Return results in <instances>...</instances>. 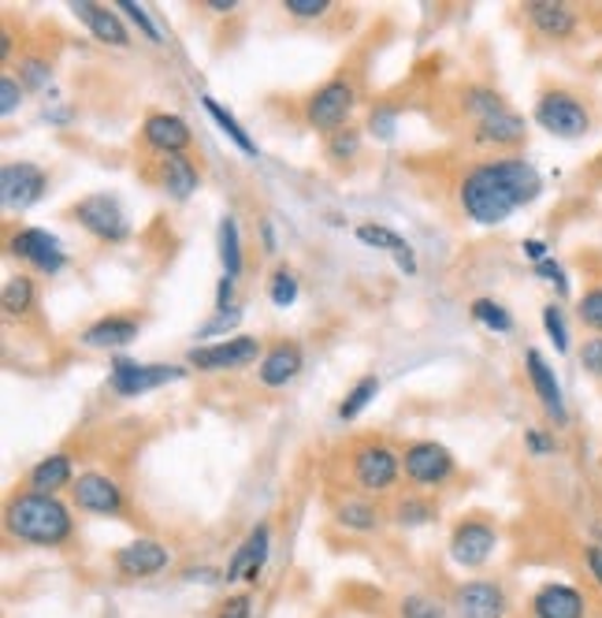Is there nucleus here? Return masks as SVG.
I'll list each match as a JSON object with an SVG mask.
<instances>
[{
	"mask_svg": "<svg viewBox=\"0 0 602 618\" xmlns=\"http://www.w3.org/2000/svg\"><path fill=\"white\" fill-rule=\"evenodd\" d=\"M71 500L79 511L97 514V518H116V514H124V492H119V484L112 481L108 473H97V470L74 477Z\"/></svg>",
	"mask_w": 602,
	"mask_h": 618,
	"instance_id": "obj_9",
	"label": "nucleus"
},
{
	"mask_svg": "<svg viewBox=\"0 0 602 618\" xmlns=\"http://www.w3.org/2000/svg\"><path fill=\"white\" fill-rule=\"evenodd\" d=\"M524 254H529L535 265H540V261H547V242H540V239H529L524 242Z\"/></svg>",
	"mask_w": 602,
	"mask_h": 618,
	"instance_id": "obj_52",
	"label": "nucleus"
},
{
	"mask_svg": "<svg viewBox=\"0 0 602 618\" xmlns=\"http://www.w3.org/2000/svg\"><path fill=\"white\" fill-rule=\"evenodd\" d=\"M473 317L484 328H491V332H513V317L510 309H506L502 302H495V298H476L473 302Z\"/></svg>",
	"mask_w": 602,
	"mask_h": 618,
	"instance_id": "obj_33",
	"label": "nucleus"
},
{
	"mask_svg": "<svg viewBox=\"0 0 602 618\" xmlns=\"http://www.w3.org/2000/svg\"><path fill=\"white\" fill-rule=\"evenodd\" d=\"M532 618H588V600L577 585L551 582L532 596Z\"/></svg>",
	"mask_w": 602,
	"mask_h": 618,
	"instance_id": "obj_19",
	"label": "nucleus"
},
{
	"mask_svg": "<svg viewBox=\"0 0 602 618\" xmlns=\"http://www.w3.org/2000/svg\"><path fill=\"white\" fill-rule=\"evenodd\" d=\"M4 526L12 537L26 540L34 548H60L71 540V511L63 507L56 495L45 492H19L8 500L4 511Z\"/></svg>",
	"mask_w": 602,
	"mask_h": 618,
	"instance_id": "obj_1",
	"label": "nucleus"
},
{
	"mask_svg": "<svg viewBox=\"0 0 602 618\" xmlns=\"http://www.w3.org/2000/svg\"><path fill=\"white\" fill-rule=\"evenodd\" d=\"M375 391H380V380H375V377L357 380L354 388L346 391V399L338 402V417H343V421H354V417L361 414V410L375 399Z\"/></svg>",
	"mask_w": 602,
	"mask_h": 618,
	"instance_id": "obj_32",
	"label": "nucleus"
},
{
	"mask_svg": "<svg viewBox=\"0 0 602 618\" xmlns=\"http://www.w3.org/2000/svg\"><path fill=\"white\" fill-rule=\"evenodd\" d=\"M261 236H265V250H268V254H276L279 242H276V231H271V224H268V220L261 224Z\"/></svg>",
	"mask_w": 602,
	"mask_h": 618,
	"instance_id": "obj_53",
	"label": "nucleus"
},
{
	"mask_svg": "<svg viewBox=\"0 0 602 618\" xmlns=\"http://www.w3.org/2000/svg\"><path fill=\"white\" fill-rule=\"evenodd\" d=\"M71 217L90 231V236L105 239V242H124L130 236V220L112 194H90L71 209Z\"/></svg>",
	"mask_w": 602,
	"mask_h": 618,
	"instance_id": "obj_7",
	"label": "nucleus"
},
{
	"mask_svg": "<svg viewBox=\"0 0 602 618\" xmlns=\"http://www.w3.org/2000/svg\"><path fill=\"white\" fill-rule=\"evenodd\" d=\"M142 138L164 157H178L194 142L190 124H186L183 116H175V112H149L146 124H142Z\"/></svg>",
	"mask_w": 602,
	"mask_h": 618,
	"instance_id": "obj_16",
	"label": "nucleus"
},
{
	"mask_svg": "<svg viewBox=\"0 0 602 618\" xmlns=\"http://www.w3.org/2000/svg\"><path fill=\"white\" fill-rule=\"evenodd\" d=\"M216 242H220V261H223V276L239 279L242 276V239H239V220L223 217L220 231H216Z\"/></svg>",
	"mask_w": 602,
	"mask_h": 618,
	"instance_id": "obj_27",
	"label": "nucleus"
},
{
	"mask_svg": "<svg viewBox=\"0 0 602 618\" xmlns=\"http://www.w3.org/2000/svg\"><path fill=\"white\" fill-rule=\"evenodd\" d=\"M577 313H580V321H584L588 328L602 332V284L599 287H588V291L580 295Z\"/></svg>",
	"mask_w": 602,
	"mask_h": 618,
	"instance_id": "obj_40",
	"label": "nucleus"
},
{
	"mask_svg": "<svg viewBox=\"0 0 602 618\" xmlns=\"http://www.w3.org/2000/svg\"><path fill=\"white\" fill-rule=\"evenodd\" d=\"M394 119H398V112H394V108H375L369 116V130L375 138H391L394 135Z\"/></svg>",
	"mask_w": 602,
	"mask_h": 618,
	"instance_id": "obj_46",
	"label": "nucleus"
},
{
	"mask_svg": "<svg viewBox=\"0 0 602 618\" xmlns=\"http://www.w3.org/2000/svg\"><path fill=\"white\" fill-rule=\"evenodd\" d=\"M458 618H506L510 615V596L495 582H465L454 593Z\"/></svg>",
	"mask_w": 602,
	"mask_h": 618,
	"instance_id": "obj_14",
	"label": "nucleus"
},
{
	"mask_svg": "<svg viewBox=\"0 0 602 618\" xmlns=\"http://www.w3.org/2000/svg\"><path fill=\"white\" fill-rule=\"evenodd\" d=\"M63 484H74V466L71 458L63 451H56L49 458H42V462L31 470V492H45V495H56L63 489Z\"/></svg>",
	"mask_w": 602,
	"mask_h": 618,
	"instance_id": "obj_25",
	"label": "nucleus"
},
{
	"mask_svg": "<svg viewBox=\"0 0 602 618\" xmlns=\"http://www.w3.org/2000/svg\"><path fill=\"white\" fill-rule=\"evenodd\" d=\"M584 563H588V574L595 577V585L602 588V548L599 545H588L584 548Z\"/></svg>",
	"mask_w": 602,
	"mask_h": 618,
	"instance_id": "obj_50",
	"label": "nucleus"
},
{
	"mask_svg": "<svg viewBox=\"0 0 602 618\" xmlns=\"http://www.w3.org/2000/svg\"><path fill=\"white\" fill-rule=\"evenodd\" d=\"M250 611H253L250 596H231V600L220 607V615H216V618H250Z\"/></svg>",
	"mask_w": 602,
	"mask_h": 618,
	"instance_id": "obj_49",
	"label": "nucleus"
},
{
	"mask_svg": "<svg viewBox=\"0 0 602 618\" xmlns=\"http://www.w3.org/2000/svg\"><path fill=\"white\" fill-rule=\"evenodd\" d=\"M398 615L402 618H450L443 604L431 600V596H420V593L406 596V600H402V607H398Z\"/></svg>",
	"mask_w": 602,
	"mask_h": 618,
	"instance_id": "obj_37",
	"label": "nucleus"
},
{
	"mask_svg": "<svg viewBox=\"0 0 602 618\" xmlns=\"http://www.w3.org/2000/svg\"><path fill=\"white\" fill-rule=\"evenodd\" d=\"M268 551H271V529H268V522H261V526L250 529V537L242 540V548L234 551V559L228 563V570H223V582H239V577L257 582V574L268 563Z\"/></svg>",
	"mask_w": 602,
	"mask_h": 618,
	"instance_id": "obj_17",
	"label": "nucleus"
},
{
	"mask_svg": "<svg viewBox=\"0 0 602 618\" xmlns=\"http://www.w3.org/2000/svg\"><path fill=\"white\" fill-rule=\"evenodd\" d=\"M535 276L540 279H547V284H554L558 287V295H569V279H566V268L558 265V261H540V265H535Z\"/></svg>",
	"mask_w": 602,
	"mask_h": 618,
	"instance_id": "obj_45",
	"label": "nucleus"
},
{
	"mask_svg": "<svg viewBox=\"0 0 602 618\" xmlns=\"http://www.w3.org/2000/svg\"><path fill=\"white\" fill-rule=\"evenodd\" d=\"M458 198H461L465 217L476 220V224H487V228L510 220L513 209L521 205L517 202V194L510 191V183H506L502 164L498 161H484V164L468 168L465 180H461Z\"/></svg>",
	"mask_w": 602,
	"mask_h": 618,
	"instance_id": "obj_2",
	"label": "nucleus"
},
{
	"mask_svg": "<svg viewBox=\"0 0 602 618\" xmlns=\"http://www.w3.org/2000/svg\"><path fill=\"white\" fill-rule=\"evenodd\" d=\"M119 15H127L130 23L138 26V31H142L149 42H164V34H160V26L153 23V19H149V12L142 4H135V0H119Z\"/></svg>",
	"mask_w": 602,
	"mask_h": 618,
	"instance_id": "obj_38",
	"label": "nucleus"
},
{
	"mask_svg": "<svg viewBox=\"0 0 602 618\" xmlns=\"http://www.w3.org/2000/svg\"><path fill=\"white\" fill-rule=\"evenodd\" d=\"M49 64L45 60H26L23 64V87H45L49 82Z\"/></svg>",
	"mask_w": 602,
	"mask_h": 618,
	"instance_id": "obj_47",
	"label": "nucleus"
},
{
	"mask_svg": "<svg viewBox=\"0 0 602 618\" xmlns=\"http://www.w3.org/2000/svg\"><path fill=\"white\" fill-rule=\"evenodd\" d=\"M19 101H23V82H15L12 75H4V79H0V116H12L19 108Z\"/></svg>",
	"mask_w": 602,
	"mask_h": 618,
	"instance_id": "obj_43",
	"label": "nucleus"
},
{
	"mask_svg": "<svg viewBox=\"0 0 602 618\" xmlns=\"http://www.w3.org/2000/svg\"><path fill=\"white\" fill-rule=\"evenodd\" d=\"M301 365H305V354H301L298 343H276L265 351V358H261V384L265 388H287L290 380L301 373Z\"/></svg>",
	"mask_w": 602,
	"mask_h": 618,
	"instance_id": "obj_22",
	"label": "nucleus"
},
{
	"mask_svg": "<svg viewBox=\"0 0 602 618\" xmlns=\"http://www.w3.org/2000/svg\"><path fill=\"white\" fill-rule=\"evenodd\" d=\"M436 518V503H428V500H402L398 507H394V522L398 526H428V522Z\"/></svg>",
	"mask_w": 602,
	"mask_h": 618,
	"instance_id": "obj_34",
	"label": "nucleus"
},
{
	"mask_svg": "<svg viewBox=\"0 0 602 618\" xmlns=\"http://www.w3.org/2000/svg\"><path fill=\"white\" fill-rule=\"evenodd\" d=\"M283 8L294 19H320L332 12V0H283Z\"/></svg>",
	"mask_w": 602,
	"mask_h": 618,
	"instance_id": "obj_42",
	"label": "nucleus"
},
{
	"mask_svg": "<svg viewBox=\"0 0 602 618\" xmlns=\"http://www.w3.org/2000/svg\"><path fill=\"white\" fill-rule=\"evenodd\" d=\"M580 365H584L588 377L602 380V335H591V340L580 343Z\"/></svg>",
	"mask_w": 602,
	"mask_h": 618,
	"instance_id": "obj_41",
	"label": "nucleus"
},
{
	"mask_svg": "<svg viewBox=\"0 0 602 618\" xmlns=\"http://www.w3.org/2000/svg\"><path fill=\"white\" fill-rule=\"evenodd\" d=\"M167 563H172V556L153 537H138L127 548L116 551V570L124 577H153L160 570H167Z\"/></svg>",
	"mask_w": 602,
	"mask_h": 618,
	"instance_id": "obj_18",
	"label": "nucleus"
},
{
	"mask_svg": "<svg viewBox=\"0 0 602 618\" xmlns=\"http://www.w3.org/2000/svg\"><path fill=\"white\" fill-rule=\"evenodd\" d=\"M34 279L31 276H12L4 284V313L8 317H26L34 309Z\"/></svg>",
	"mask_w": 602,
	"mask_h": 618,
	"instance_id": "obj_31",
	"label": "nucleus"
},
{
	"mask_svg": "<svg viewBox=\"0 0 602 618\" xmlns=\"http://www.w3.org/2000/svg\"><path fill=\"white\" fill-rule=\"evenodd\" d=\"M357 149H361V135H357L354 127H343L327 138V153H332L335 161H350V157H357Z\"/></svg>",
	"mask_w": 602,
	"mask_h": 618,
	"instance_id": "obj_39",
	"label": "nucleus"
},
{
	"mask_svg": "<svg viewBox=\"0 0 602 618\" xmlns=\"http://www.w3.org/2000/svg\"><path fill=\"white\" fill-rule=\"evenodd\" d=\"M535 124L554 138H584L591 130V112L566 90H547L535 101Z\"/></svg>",
	"mask_w": 602,
	"mask_h": 618,
	"instance_id": "obj_3",
	"label": "nucleus"
},
{
	"mask_svg": "<svg viewBox=\"0 0 602 618\" xmlns=\"http://www.w3.org/2000/svg\"><path fill=\"white\" fill-rule=\"evenodd\" d=\"M8 250H12L19 261L34 265L37 273H45V276L60 273V268L68 265V254H63L60 239L49 236L45 228H19L12 236V242H8Z\"/></svg>",
	"mask_w": 602,
	"mask_h": 618,
	"instance_id": "obj_10",
	"label": "nucleus"
},
{
	"mask_svg": "<svg viewBox=\"0 0 602 618\" xmlns=\"http://www.w3.org/2000/svg\"><path fill=\"white\" fill-rule=\"evenodd\" d=\"M402 470L417 489H439L454 477V455L447 451L436 439H417V444L406 447L402 455Z\"/></svg>",
	"mask_w": 602,
	"mask_h": 618,
	"instance_id": "obj_6",
	"label": "nucleus"
},
{
	"mask_svg": "<svg viewBox=\"0 0 602 618\" xmlns=\"http://www.w3.org/2000/svg\"><path fill=\"white\" fill-rule=\"evenodd\" d=\"M524 130H529V124H524L510 105H502V108H495V112H487V116L476 119V138L484 146H498V149L521 146Z\"/></svg>",
	"mask_w": 602,
	"mask_h": 618,
	"instance_id": "obj_21",
	"label": "nucleus"
},
{
	"mask_svg": "<svg viewBox=\"0 0 602 618\" xmlns=\"http://www.w3.org/2000/svg\"><path fill=\"white\" fill-rule=\"evenodd\" d=\"M268 298L276 306H294L298 302V276H294V268H276L271 273V284H268Z\"/></svg>",
	"mask_w": 602,
	"mask_h": 618,
	"instance_id": "obj_35",
	"label": "nucleus"
},
{
	"mask_svg": "<svg viewBox=\"0 0 602 618\" xmlns=\"http://www.w3.org/2000/svg\"><path fill=\"white\" fill-rule=\"evenodd\" d=\"M524 12H529L532 31L551 37V42H569L580 31V15L569 4H558V0H532Z\"/></svg>",
	"mask_w": 602,
	"mask_h": 618,
	"instance_id": "obj_20",
	"label": "nucleus"
},
{
	"mask_svg": "<svg viewBox=\"0 0 602 618\" xmlns=\"http://www.w3.org/2000/svg\"><path fill=\"white\" fill-rule=\"evenodd\" d=\"M138 324L135 317L127 313H112V317H101V321H93L86 332H82V343L86 346H105V351H112V346H127L130 340H138Z\"/></svg>",
	"mask_w": 602,
	"mask_h": 618,
	"instance_id": "obj_24",
	"label": "nucleus"
},
{
	"mask_svg": "<svg viewBox=\"0 0 602 618\" xmlns=\"http://www.w3.org/2000/svg\"><path fill=\"white\" fill-rule=\"evenodd\" d=\"M524 373H529V384H532L535 399H540L543 410L554 417V425H569L566 396H562V384H558V377H554L551 362L543 358L540 351H524Z\"/></svg>",
	"mask_w": 602,
	"mask_h": 618,
	"instance_id": "obj_15",
	"label": "nucleus"
},
{
	"mask_svg": "<svg viewBox=\"0 0 602 618\" xmlns=\"http://www.w3.org/2000/svg\"><path fill=\"white\" fill-rule=\"evenodd\" d=\"M402 462L387 444H364L354 455V481L364 492H391L398 484Z\"/></svg>",
	"mask_w": 602,
	"mask_h": 618,
	"instance_id": "obj_8",
	"label": "nucleus"
},
{
	"mask_svg": "<svg viewBox=\"0 0 602 618\" xmlns=\"http://www.w3.org/2000/svg\"><path fill=\"white\" fill-rule=\"evenodd\" d=\"M524 447H529L532 455H554V439L547 436V433H540V428H529V433H524Z\"/></svg>",
	"mask_w": 602,
	"mask_h": 618,
	"instance_id": "obj_48",
	"label": "nucleus"
},
{
	"mask_svg": "<svg viewBox=\"0 0 602 618\" xmlns=\"http://www.w3.org/2000/svg\"><path fill=\"white\" fill-rule=\"evenodd\" d=\"M543 328H547L551 343L558 354L569 351V324H566V313H562V306H543Z\"/></svg>",
	"mask_w": 602,
	"mask_h": 618,
	"instance_id": "obj_36",
	"label": "nucleus"
},
{
	"mask_svg": "<svg viewBox=\"0 0 602 618\" xmlns=\"http://www.w3.org/2000/svg\"><path fill=\"white\" fill-rule=\"evenodd\" d=\"M357 242H364V247H372V250H391L394 258H406L413 254L409 250V242L398 236V231H391V228H383V224H361V228L354 231Z\"/></svg>",
	"mask_w": 602,
	"mask_h": 618,
	"instance_id": "obj_29",
	"label": "nucleus"
},
{
	"mask_svg": "<svg viewBox=\"0 0 602 618\" xmlns=\"http://www.w3.org/2000/svg\"><path fill=\"white\" fill-rule=\"evenodd\" d=\"M357 105V90L350 79H332L305 101V124L324 135H335L350 124V112Z\"/></svg>",
	"mask_w": 602,
	"mask_h": 618,
	"instance_id": "obj_4",
	"label": "nucleus"
},
{
	"mask_svg": "<svg viewBox=\"0 0 602 618\" xmlns=\"http://www.w3.org/2000/svg\"><path fill=\"white\" fill-rule=\"evenodd\" d=\"M261 358H265V354H261V343L253 340V335H234V340H228V343L194 346V351L186 354V362H190L194 369H205V373L242 369V365L261 362Z\"/></svg>",
	"mask_w": 602,
	"mask_h": 618,
	"instance_id": "obj_12",
	"label": "nucleus"
},
{
	"mask_svg": "<svg viewBox=\"0 0 602 618\" xmlns=\"http://www.w3.org/2000/svg\"><path fill=\"white\" fill-rule=\"evenodd\" d=\"M201 105H205V112H209V116L216 119V127H220V130H223V135H228V138H231V142H234V146H239V149H242V153H246V157H257V153H261V149H257V142H253V138L246 135V127H242V124H239V119H234V116H231V112H228V108H223V105H220V101L205 98V101H201Z\"/></svg>",
	"mask_w": 602,
	"mask_h": 618,
	"instance_id": "obj_28",
	"label": "nucleus"
},
{
	"mask_svg": "<svg viewBox=\"0 0 602 618\" xmlns=\"http://www.w3.org/2000/svg\"><path fill=\"white\" fill-rule=\"evenodd\" d=\"M239 317H242V309H239V306H231V309H216V317H212V321H205V324H201V332H197V335H220L223 328H234V324H239Z\"/></svg>",
	"mask_w": 602,
	"mask_h": 618,
	"instance_id": "obj_44",
	"label": "nucleus"
},
{
	"mask_svg": "<svg viewBox=\"0 0 602 618\" xmlns=\"http://www.w3.org/2000/svg\"><path fill=\"white\" fill-rule=\"evenodd\" d=\"M8 53H12V37L0 34V60H8Z\"/></svg>",
	"mask_w": 602,
	"mask_h": 618,
	"instance_id": "obj_55",
	"label": "nucleus"
},
{
	"mask_svg": "<svg viewBox=\"0 0 602 618\" xmlns=\"http://www.w3.org/2000/svg\"><path fill=\"white\" fill-rule=\"evenodd\" d=\"M498 548V533L491 522L484 518H468L450 533V559L458 566H484Z\"/></svg>",
	"mask_w": 602,
	"mask_h": 618,
	"instance_id": "obj_13",
	"label": "nucleus"
},
{
	"mask_svg": "<svg viewBox=\"0 0 602 618\" xmlns=\"http://www.w3.org/2000/svg\"><path fill=\"white\" fill-rule=\"evenodd\" d=\"M71 12L90 26V34L97 37V42H105V45H127L130 42L124 19H119L116 12H108V8L90 4V0H79V4H71Z\"/></svg>",
	"mask_w": 602,
	"mask_h": 618,
	"instance_id": "obj_23",
	"label": "nucleus"
},
{
	"mask_svg": "<svg viewBox=\"0 0 602 618\" xmlns=\"http://www.w3.org/2000/svg\"><path fill=\"white\" fill-rule=\"evenodd\" d=\"M45 183H49L45 172L31 161L4 164L0 168V202H4V209L23 213V209H31L34 202H42Z\"/></svg>",
	"mask_w": 602,
	"mask_h": 618,
	"instance_id": "obj_11",
	"label": "nucleus"
},
{
	"mask_svg": "<svg viewBox=\"0 0 602 618\" xmlns=\"http://www.w3.org/2000/svg\"><path fill=\"white\" fill-rule=\"evenodd\" d=\"M205 8H209V12H234V8H239V4H234V0H205Z\"/></svg>",
	"mask_w": 602,
	"mask_h": 618,
	"instance_id": "obj_54",
	"label": "nucleus"
},
{
	"mask_svg": "<svg viewBox=\"0 0 602 618\" xmlns=\"http://www.w3.org/2000/svg\"><path fill=\"white\" fill-rule=\"evenodd\" d=\"M197 183H201V175H197V168L186 161L183 153H178V157H164V164H160V186H164L172 198L186 202L197 191Z\"/></svg>",
	"mask_w": 602,
	"mask_h": 618,
	"instance_id": "obj_26",
	"label": "nucleus"
},
{
	"mask_svg": "<svg viewBox=\"0 0 602 618\" xmlns=\"http://www.w3.org/2000/svg\"><path fill=\"white\" fill-rule=\"evenodd\" d=\"M186 369L183 365H142L135 358H127V354H116L112 358V391L116 396H146V391H157L160 384H172V380H183Z\"/></svg>",
	"mask_w": 602,
	"mask_h": 618,
	"instance_id": "obj_5",
	"label": "nucleus"
},
{
	"mask_svg": "<svg viewBox=\"0 0 602 618\" xmlns=\"http://www.w3.org/2000/svg\"><path fill=\"white\" fill-rule=\"evenodd\" d=\"M234 306V279L223 276L220 287H216V309H231Z\"/></svg>",
	"mask_w": 602,
	"mask_h": 618,
	"instance_id": "obj_51",
	"label": "nucleus"
},
{
	"mask_svg": "<svg viewBox=\"0 0 602 618\" xmlns=\"http://www.w3.org/2000/svg\"><path fill=\"white\" fill-rule=\"evenodd\" d=\"M335 522L343 529H354V533H369L380 526V514H375L372 503H364V500H346L343 507L335 511Z\"/></svg>",
	"mask_w": 602,
	"mask_h": 618,
	"instance_id": "obj_30",
	"label": "nucleus"
}]
</instances>
